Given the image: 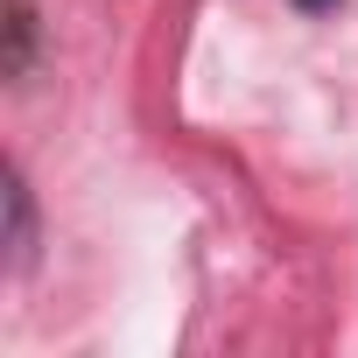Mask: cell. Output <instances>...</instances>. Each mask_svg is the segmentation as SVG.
Here are the masks:
<instances>
[{
	"label": "cell",
	"instance_id": "7a4b0ae2",
	"mask_svg": "<svg viewBox=\"0 0 358 358\" xmlns=\"http://www.w3.org/2000/svg\"><path fill=\"white\" fill-rule=\"evenodd\" d=\"M29 50H36V22H29L22 0H8V57H0V71L22 78V71H29Z\"/></svg>",
	"mask_w": 358,
	"mask_h": 358
},
{
	"label": "cell",
	"instance_id": "6da1fadb",
	"mask_svg": "<svg viewBox=\"0 0 358 358\" xmlns=\"http://www.w3.org/2000/svg\"><path fill=\"white\" fill-rule=\"evenodd\" d=\"M0 211H8V232H0V246H8V274H29V260H36V197L22 183V169L0 176Z\"/></svg>",
	"mask_w": 358,
	"mask_h": 358
},
{
	"label": "cell",
	"instance_id": "3957f363",
	"mask_svg": "<svg viewBox=\"0 0 358 358\" xmlns=\"http://www.w3.org/2000/svg\"><path fill=\"white\" fill-rule=\"evenodd\" d=\"M295 8H302V15H330V8H337V0H295Z\"/></svg>",
	"mask_w": 358,
	"mask_h": 358
}]
</instances>
